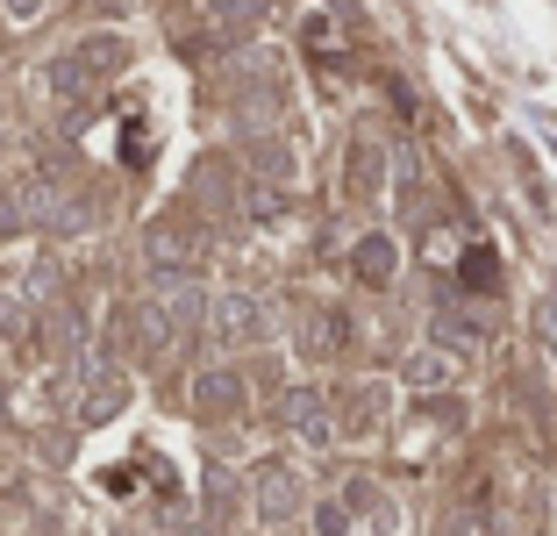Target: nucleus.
Returning a JSON list of instances; mask_svg holds the SVG:
<instances>
[{
	"mask_svg": "<svg viewBox=\"0 0 557 536\" xmlns=\"http://www.w3.org/2000/svg\"><path fill=\"white\" fill-rule=\"evenodd\" d=\"M358 265H364V279H386V272H394V244H379V236H372V244L358 251Z\"/></svg>",
	"mask_w": 557,
	"mask_h": 536,
	"instance_id": "1",
	"label": "nucleus"
},
{
	"mask_svg": "<svg viewBox=\"0 0 557 536\" xmlns=\"http://www.w3.org/2000/svg\"><path fill=\"white\" fill-rule=\"evenodd\" d=\"M493 272H500V265H493V251H472V258H465V287L486 293V287H493Z\"/></svg>",
	"mask_w": 557,
	"mask_h": 536,
	"instance_id": "2",
	"label": "nucleus"
}]
</instances>
